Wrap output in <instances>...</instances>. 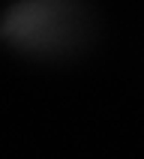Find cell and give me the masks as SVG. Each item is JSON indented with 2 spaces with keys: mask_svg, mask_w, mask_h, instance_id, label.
Returning <instances> with one entry per match:
<instances>
[{
  "mask_svg": "<svg viewBox=\"0 0 144 159\" xmlns=\"http://www.w3.org/2000/svg\"><path fill=\"white\" fill-rule=\"evenodd\" d=\"M81 33L75 0H15L0 15V42L27 54H57Z\"/></svg>",
  "mask_w": 144,
  "mask_h": 159,
  "instance_id": "cell-1",
  "label": "cell"
}]
</instances>
